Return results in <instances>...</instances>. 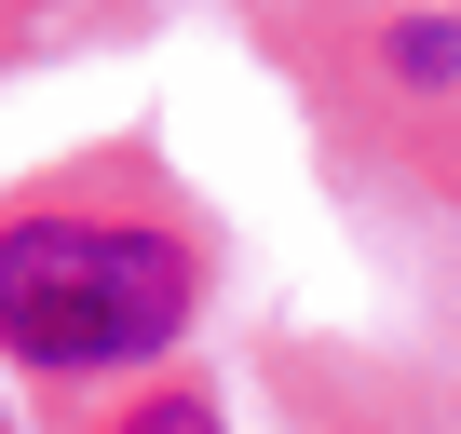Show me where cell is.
<instances>
[{"label":"cell","mask_w":461,"mask_h":434,"mask_svg":"<svg viewBox=\"0 0 461 434\" xmlns=\"http://www.w3.org/2000/svg\"><path fill=\"white\" fill-rule=\"evenodd\" d=\"M190 326V245L122 217H14L0 231V339L28 366H136Z\"/></svg>","instance_id":"obj_1"},{"label":"cell","mask_w":461,"mask_h":434,"mask_svg":"<svg viewBox=\"0 0 461 434\" xmlns=\"http://www.w3.org/2000/svg\"><path fill=\"white\" fill-rule=\"evenodd\" d=\"M393 68H407V82H447V68H461V28H393Z\"/></svg>","instance_id":"obj_2"},{"label":"cell","mask_w":461,"mask_h":434,"mask_svg":"<svg viewBox=\"0 0 461 434\" xmlns=\"http://www.w3.org/2000/svg\"><path fill=\"white\" fill-rule=\"evenodd\" d=\"M122 434H217V420H203V407H136Z\"/></svg>","instance_id":"obj_3"}]
</instances>
